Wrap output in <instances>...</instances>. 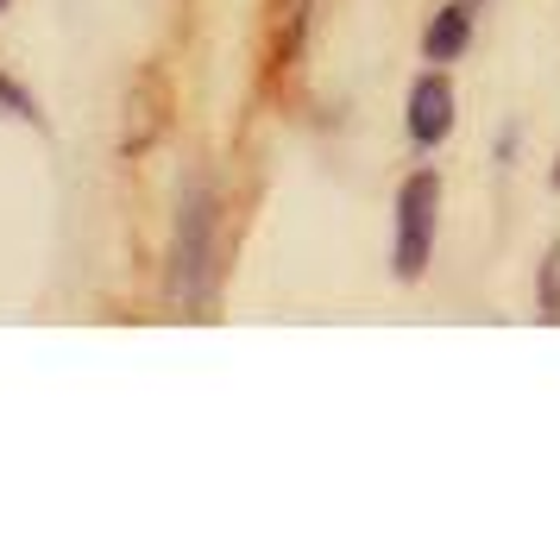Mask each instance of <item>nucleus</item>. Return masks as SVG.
I'll list each match as a JSON object with an SVG mask.
<instances>
[{
    "label": "nucleus",
    "instance_id": "1",
    "mask_svg": "<svg viewBox=\"0 0 560 541\" xmlns=\"http://www.w3.org/2000/svg\"><path fill=\"white\" fill-rule=\"evenodd\" d=\"M208 271H214V189L189 183L177 214V246H171V309L189 315L208 303Z\"/></svg>",
    "mask_w": 560,
    "mask_h": 541
},
{
    "label": "nucleus",
    "instance_id": "2",
    "mask_svg": "<svg viewBox=\"0 0 560 541\" xmlns=\"http://www.w3.org/2000/svg\"><path fill=\"white\" fill-rule=\"evenodd\" d=\"M434 227H441V177H434V170H416V177L397 189V239H390V271H397V284H416V278L429 271Z\"/></svg>",
    "mask_w": 560,
    "mask_h": 541
},
{
    "label": "nucleus",
    "instance_id": "3",
    "mask_svg": "<svg viewBox=\"0 0 560 541\" xmlns=\"http://www.w3.org/2000/svg\"><path fill=\"white\" fill-rule=\"evenodd\" d=\"M447 132H454V82L441 77V70H429V77L409 89V139L429 152Z\"/></svg>",
    "mask_w": 560,
    "mask_h": 541
},
{
    "label": "nucleus",
    "instance_id": "4",
    "mask_svg": "<svg viewBox=\"0 0 560 541\" xmlns=\"http://www.w3.org/2000/svg\"><path fill=\"white\" fill-rule=\"evenodd\" d=\"M472 20H479V0H454L447 13H434V26L422 32V57L429 63H454L472 45Z\"/></svg>",
    "mask_w": 560,
    "mask_h": 541
},
{
    "label": "nucleus",
    "instance_id": "5",
    "mask_svg": "<svg viewBox=\"0 0 560 541\" xmlns=\"http://www.w3.org/2000/svg\"><path fill=\"white\" fill-rule=\"evenodd\" d=\"M535 309H541V321H560V246L541 258V278H535Z\"/></svg>",
    "mask_w": 560,
    "mask_h": 541
},
{
    "label": "nucleus",
    "instance_id": "6",
    "mask_svg": "<svg viewBox=\"0 0 560 541\" xmlns=\"http://www.w3.org/2000/svg\"><path fill=\"white\" fill-rule=\"evenodd\" d=\"M0 107H13V114H20L26 127H45V114H38V102H32V95L20 89V82H7V77H0Z\"/></svg>",
    "mask_w": 560,
    "mask_h": 541
},
{
    "label": "nucleus",
    "instance_id": "7",
    "mask_svg": "<svg viewBox=\"0 0 560 541\" xmlns=\"http://www.w3.org/2000/svg\"><path fill=\"white\" fill-rule=\"evenodd\" d=\"M0 13H7V0H0Z\"/></svg>",
    "mask_w": 560,
    "mask_h": 541
}]
</instances>
